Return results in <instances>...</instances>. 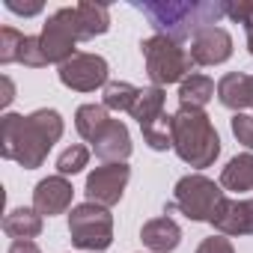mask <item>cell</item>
Listing matches in <instances>:
<instances>
[{
	"instance_id": "3957f363",
	"label": "cell",
	"mask_w": 253,
	"mask_h": 253,
	"mask_svg": "<svg viewBox=\"0 0 253 253\" xmlns=\"http://www.w3.org/2000/svg\"><path fill=\"white\" fill-rule=\"evenodd\" d=\"M173 149L194 170H206L214 164V158L220 155V137L206 110L179 107L173 113Z\"/></svg>"
},
{
	"instance_id": "4fadbf2b",
	"label": "cell",
	"mask_w": 253,
	"mask_h": 253,
	"mask_svg": "<svg viewBox=\"0 0 253 253\" xmlns=\"http://www.w3.org/2000/svg\"><path fill=\"white\" fill-rule=\"evenodd\" d=\"M92 149H95V155L104 164H125V158L131 155V134H128V128H125V122L110 119V125L92 143Z\"/></svg>"
},
{
	"instance_id": "9a60e30c",
	"label": "cell",
	"mask_w": 253,
	"mask_h": 253,
	"mask_svg": "<svg viewBox=\"0 0 253 253\" xmlns=\"http://www.w3.org/2000/svg\"><path fill=\"white\" fill-rule=\"evenodd\" d=\"M140 238H143V244H146L149 250H155V253H170V250L179 247L182 229H179V223L170 220V217H155V220H146V223H143Z\"/></svg>"
},
{
	"instance_id": "d4e9b609",
	"label": "cell",
	"mask_w": 253,
	"mask_h": 253,
	"mask_svg": "<svg viewBox=\"0 0 253 253\" xmlns=\"http://www.w3.org/2000/svg\"><path fill=\"white\" fill-rule=\"evenodd\" d=\"M226 15L247 30V48L253 54V0H226Z\"/></svg>"
},
{
	"instance_id": "d6986e66",
	"label": "cell",
	"mask_w": 253,
	"mask_h": 253,
	"mask_svg": "<svg viewBox=\"0 0 253 253\" xmlns=\"http://www.w3.org/2000/svg\"><path fill=\"white\" fill-rule=\"evenodd\" d=\"M214 95V81L206 78V75H188L182 84H179V101L182 107H194V110H203Z\"/></svg>"
},
{
	"instance_id": "4316f807",
	"label": "cell",
	"mask_w": 253,
	"mask_h": 253,
	"mask_svg": "<svg viewBox=\"0 0 253 253\" xmlns=\"http://www.w3.org/2000/svg\"><path fill=\"white\" fill-rule=\"evenodd\" d=\"M18 63H24V66H30V69H42V66H48L39 36H24V45H21Z\"/></svg>"
},
{
	"instance_id": "603a6c76",
	"label": "cell",
	"mask_w": 253,
	"mask_h": 253,
	"mask_svg": "<svg viewBox=\"0 0 253 253\" xmlns=\"http://www.w3.org/2000/svg\"><path fill=\"white\" fill-rule=\"evenodd\" d=\"M143 140L149 143V149L155 152H167L173 146V116H161L155 125H149V128H143Z\"/></svg>"
},
{
	"instance_id": "8fae6325",
	"label": "cell",
	"mask_w": 253,
	"mask_h": 253,
	"mask_svg": "<svg viewBox=\"0 0 253 253\" xmlns=\"http://www.w3.org/2000/svg\"><path fill=\"white\" fill-rule=\"evenodd\" d=\"M72 182L66 176H48L36 185L33 191V209L42 214V217H51V214H63L69 206H72Z\"/></svg>"
},
{
	"instance_id": "9c48e42d",
	"label": "cell",
	"mask_w": 253,
	"mask_h": 253,
	"mask_svg": "<svg viewBox=\"0 0 253 253\" xmlns=\"http://www.w3.org/2000/svg\"><path fill=\"white\" fill-rule=\"evenodd\" d=\"M131 179L128 164H101L86 176V197L89 203H98L104 209L116 206L125 194V185Z\"/></svg>"
},
{
	"instance_id": "277c9868",
	"label": "cell",
	"mask_w": 253,
	"mask_h": 253,
	"mask_svg": "<svg viewBox=\"0 0 253 253\" xmlns=\"http://www.w3.org/2000/svg\"><path fill=\"white\" fill-rule=\"evenodd\" d=\"M140 51H143V60H146V72L152 78V86H167V84L185 81L194 69L191 54L167 36H158V33L149 36L140 45Z\"/></svg>"
},
{
	"instance_id": "7c38bea8",
	"label": "cell",
	"mask_w": 253,
	"mask_h": 253,
	"mask_svg": "<svg viewBox=\"0 0 253 253\" xmlns=\"http://www.w3.org/2000/svg\"><path fill=\"white\" fill-rule=\"evenodd\" d=\"M211 226L220 235H253V200H223Z\"/></svg>"
},
{
	"instance_id": "52a82bcc",
	"label": "cell",
	"mask_w": 253,
	"mask_h": 253,
	"mask_svg": "<svg viewBox=\"0 0 253 253\" xmlns=\"http://www.w3.org/2000/svg\"><path fill=\"white\" fill-rule=\"evenodd\" d=\"M39 42H42V51H45V60L48 63H57L63 66L66 60L75 57V45L81 42V21H78V9L75 6H63L57 9L42 33H39Z\"/></svg>"
},
{
	"instance_id": "e0dca14e",
	"label": "cell",
	"mask_w": 253,
	"mask_h": 253,
	"mask_svg": "<svg viewBox=\"0 0 253 253\" xmlns=\"http://www.w3.org/2000/svg\"><path fill=\"white\" fill-rule=\"evenodd\" d=\"M3 232L9 235V238H15V241H21V238H36L39 232H42V214L36 211V209H12L6 217H3Z\"/></svg>"
},
{
	"instance_id": "6da1fadb",
	"label": "cell",
	"mask_w": 253,
	"mask_h": 253,
	"mask_svg": "<svg viewBox=\"0 0 253 253\" xmlns=\"http://www.w3.org/2000/svg\"><path fill=\"white\" fill-rule=\"evenodd\" d=\"M63 137V116L57 110H36L30 116L6 113L0 119V155L21 164L24 170H36L45 164L51 146Z\"/></svg>"
},
{
	"instance_id": "5bb4252c",
	"label": "cell",
	"mask_w": 253,
	"mask_h": 253,
	"mask_svg": "<svg viewBox=\"0 0 253 253\" xmlns=\"http://www.w3.org/2000/svg\"><path fill=\"white\" fill-rule=\"evenodd\" d=\"M217 98L223 107H229L235 113L244 107H253V75H244V72L223 75L217 84Z\"/></svg>"
},
{
	"instance_id": "cb8c5ba5",
	"label": "cell",
	"mask_w": 253,
	"mask_h": 253,
	"mask_svg": "<svg viewBox=\"0 0 253 253\" xmlns=\"http://www.w3.org/2000/svg\"><path fill=\"white\" fill-rule=\"evenodd\" d=\"M86 161H89V149L81 146V143H75V146H69V149L60 152V158H57V176H75V173H81L86 167Z\"/></svg>"
},
{
	"instance_id": "30bf717a",
	"label": "cell",
	"mask_w": 253,
	"mask_h": 253,
	"mask_svg": "<svg viewBox=\"0 0 253 253\" xmlns=\"http://www.w3.org/2000/svg\"><path fill=\"white\" fill-rule=\"evenodd\" d=\"M191 60L194 66H220L232 57V36L223 27H203L191 39Z\"/></svg>"
},
{
	"instance_id": "f1b7e54d",
	"label": "cell",
	"mask_w": 253,
	"mask_h": 253,
	"mask_svg": "<svg viewBox=\"0 0 253 253\" xmlns=\"http://www.w3.org/2000/svg\"><path fill=\"white\" fill-rule=\"evenodd\" d=\"M197 253H235V250H232V241L226 235H211V238H203Z\"/></svg>"
},
{
	"instance_id": "ba28073f",
	"label": "cell",
	"mask_w": 253,
	"mask_h": 253,
	"mask_svg": "<svg viewBox=\"0 0 253 253\" xmlns=\"http://www.w3.org/2000/svg\"><path fill=\"white\" fill-rule=\"evenodd\" d=\"M107 60L98 54H75L60 66V84L75 92H92L98 86H107Z\"/></svg>"
},
{
	"instance_id": "7402d4cb",
	"label": "cell",
	"mask_w": 253,
	"mask_h": 253,
	"mask_svg": "<svg viewBox=\"0 0 253 253\" xmlns=\"http://www.w3.org/2000/svg\"><path fill=\"white\" fill-rule=\"evenodd\" d=\"M137 95H140V89L134 84H128V81H107V86H104V107L107 110H119V113L122 110L131 113Z\"/></svg>"
},
{
	"instance_id": "8992f818",
	"label": "cell",
	"mask_w": 253,
	"mask_h": 253,
	"mask_svg": "<svg viewBox=\"0 0 253 253\" xmlns=\"http://www.w3.org/2000/svg\"><path fill=\"white\" fill-rule=\"evenodd\" d=\"M69 235L81 250H107L113 244V214L98 203H81L69 214Z\"/></svg>"
},
{
	"instance_id": "83f0119b",
	"label": "cell",
	"mask_w": 253,
	"mask_h": 253,
	"mask_svg": "<svg viewBox=\"0 0 253 253\" xmlns=\"http://www.w3.org/2000/svg\"><path fill=\"white\" fill-rule=\"evenodd\" d=\"M232 134L241 146L253 149V116L250 113H235L232 116Z\"/></svg>"
},
{
	"instance_id": "1f68e13d",
	"label": "cell",
	"mask_w": 253,
	"mask_h": 253,
	"mask_svg": "<svg viewBox=\"0 0 253 253\" xmlns=\"http://www.w3.org/2000/svg\"><path fill=\"white\" fill-rule=\"evenodd\" d=\"M0 84H3V95H0V104H3V107H9V104H12V98H15V86H12L9 75H3V78H0Z\"/></svg>"
},
{
	"instance_id": "7a4b0ae2",
	"label": "cell",
	"mask_w": 253,
	"mask_h": 253,
	"mask_svg": "<svg viewBox=\"0 0 253 253\" xmlns=\"http://www.w3.org/2000/svg\"><path fill=\"white\" fill-rule=\"evenodd\" d=\"M134 6L149 18L158 36H167L179 45L194 39L203 27H214L220 18H226V0H161Z\"/></svg>"
},
{
	"instance_id": "4dcf8cb0",
	"label": "cell",
	"mask_w": 253,
	"mask_h": 253,
	"mask_svg": "<svg viewBox=\"0 0 253 253\" xmlns=\"http://www.w3.org/2000/svg\"><path fill=\"white\" fill-rule=\"evenodd\" d=\"M9 253H42V250H39V244H36V241L21 238V241H12V244H9Z\"/></svg>"
},
{
	"instance_id": "ffe728a7",
	"label": "cell",
	"mask_w": 253,
	"mask_h": 253,
	"mask_svg": "<svg viewBox=\"0 0 253 253\" xmlns=\"http://www.w3.org/2000/svg\"><path fill=\"white\" fill-rule=\"evenodd\" d=\"M220 188L226 191H253V155H235L223 173H220Z\"/></svg>"
},
{
	"instance_id": "2e32d148",
	"label": "cell",
	"mask_w": 253,
	"mask_h": 253,
	"mask_svg": "<svg viewBox=\"0 0 253 253\" xmlns=\"http://www.w3.org/2000/svg\"><path fill=\"white\" fill-rule=\"evenodd\" d=\"M131 116L137 119L140 131L149 128V125H155L161 116H164V86H146L140 89L134 107H131Z\"/></svg>"
},
{
	"instance_id": "484cf974",
	"label": "cell",
	"mask_w": 253,
	"mask_h": 253,
	"mask_svg": "<svg viewBox=\"0 0 253 253\" xmlns=\"http://www.w3.org/2000/svg\"><path fill=\"white\" fill-rule=\"evenodd\" d=\"M21 45H24V36L15 27H3V30H0V63H3V66L18 63Z\"/></svg>"
},
{
	"instance_id": "ac0fdd59",
	"label": "cell",
	"mask_w": 253,
	"mask_h": 253,
	"mask_svg": "<svg viewBox=\"0 0 253 253\" xmlns=\"http://www.w3.org/2000/svg\"><path fill=\"white\" fill-rule=\"evenodd\" d=\"M110 125V116H107V107L104 104H81L78 113H75V128L84 140L95 143L101 137V131Z\"/></svg>"
},
{
	"instance_id": "44dd1931",
	"label": "cell",
	"mask_w": 253,
	"mask_h": 253,
	"mask_svg": "<svg viewBox=\"0 0 253 253\" xmlns=\"http://www.w3.org/2000/svg\"><path fill=\"white\" fill-rule=\"evenodd\" d=\"M78 21H81V39H92V36H101L107 33L110 27V9L101 6V3H78Z\"/></svg>"
},
{
	"instance_id": "5b68a950",
	"label": "cell",
	"mask_w": 253,
	"mask_h": 253,
	"mask_svg": "<svg viewBox=\"0 0 253 253\" xmlns=\"http://www.w3.org/2000/svg\"><path fill=\"white\" fill-rule=\"evenodd\" d=\"M223 191L220 185H214L209 176L203 173H191V176H182L176 182V191H173V203H170V211L179 209L185 217L191 220H200V223H211L220 203H223Z\"/></svg>"
},
{
	"instance_id": "f546056e",
	"label": "cell",
	"mask_w": 253,
	"mask_h": 253,
	"mask_svg": "<svg viewBox=\"0 0 253 253\" xmlns=\"http://www.w3.org/2000/svg\"><path fill=\"white\" fill-rule=\"evenodd\" d=\"M6 9L18 12V15H39L42 12V3L36 0V3H18V0H6Z\"/></svg>"
}]
</instances>
